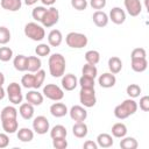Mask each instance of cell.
I'll return each mask as SVG.
<instances>
[{"label": "cell", "instance_id": "cb8c5ba5", "mask_svg": "<svg viewBox=\"0 0 149 149\" xmlns=\"http://www.w3.org/2000/svg\"><path fill=\"white\" fill-rule=\"evenodd\" d=\"M148 68L147 58H132V69L135 72H143Z\"/></svg>", "mask_w": 149, "mask_h": 149}, {"label": "cell", "instance_id": "e0dca14e", "mask_svg": "<svg viewBox=\"0 0 149 149\" xmlns=\"http://www.w3.org/2000/svg\"><path fill=\"white\" fill-rule=\"evenodd\" d=\"M42 66V62L37 56H29L27 57V71L30 73H35Z\"/></svg>", "mask_w": 149, "mask_h": 149}, {"label": "cell", "instance_id": "816d5d0a", "mask_svg": "<svg viewBox=\"0 0 149 149\" xmlns=\"http://www.w3.org/2000/svg\"><path fill=\"white\" fill-rule=\"evenodd\" d=\"M43 5H45V6H52L55 2H56V0H40Z\"/></svg>", "mask_w": 149, "mask_h": 149}, {"label": "cell", "instance_id": "8d00e7d4", "mask_svg": "<svg viewBox=\"0 0 149 149\" xmlns=\"http://www.w3.org/2000/svg\"><path fill=\"white\" fill-rule=\"evenodd\" d=\"M13 57V50L9 47H1L0 48V61L8 62Z\"/></svg>", "mask_w": 149, "mask_h": 149}, {"label": "cell", "instance_id": "e575fe53", "mask_svg": "<svg viewBox=\"0 0 149 149\" xmlns=\"http://www.w3.org/2000/svg\"><path fill=\"white\" fill-rule=\"evenodd\" d=\"M34 77H35V84H34V88H40L41 86H42V84L44 83V79H45V71L44 70H42V69H40L38 71H36L35 72V74H34Z\"/></svg>", "mask_w": 149, "mask_h": 149}, {"label": "cell", "instance_id": "60d3db41", "mask_svg": "<svg viewBox=\"0 0 149 149\" xmlns=\"http://www.w3.org/2000/svg\"><path fill=\"white\" fill-rule=\"evenodd\" d=\"M10 41V31L7 27H0V44H7Z\"/></svg>", "mask_w": 149, "mask_h": 149}, {"label": "cell", "instance_id": "7402d4cb", "mask_svg": "<svg viewBox=\"0 0 149 149\" xmlns=\"http://www.w3.org/2000/svg\"><path fill=\"white\" fill-rule=\"evenodd\" d=\"M113 137L107 133H101L97 136V144L101 148H109L113 146Z\"/></svg>", "mask_w": 149, "mask_h": 149}, {"label": "cell", "instance_id": "603a6c76", "mask_svg": "<svg viewBox=\"0 0 149 149\" xmlns=\"http://www.w3.org/2000/svg\"><path fill=\"white\" fill-rule=\"evenodd\" d=\"M1 7L9 12H16L21 8L22 1L21 0H1Z\"/></svg>", "mask_w": 149, "mask_h": 149}, {"label": "cell", "instance_id": "74e56055", "mask_svg": "<svg viewBox=\"0 0 149 149\" xmlns=\"http://www.w3.org/2000/svg\"><path fill=\"white\" fill-rule=\"evenodd\" d=\"M78 84L80 85V87L93 88L94 87V78H91V77H87V76H81L78 80Z\"/></svg>", "mask_w": 149, "mask_h": 149}, {"label": "cell", "instance_id": "1f68e13d", "mask_svg": "<svg viewBox=\"0 0 149 149\" xmlns=\"http://www.w3.org/2000/svg\"><path fill=\"white\" fill-rule=\"evenodd\" d=\"M137 146H139L137 141L134 137H130V136H128V137L123 136L122 140L120 141V147L122 149H136Z\"/></svg>", "mask_w": 149, "mask_h": 149}, {"label": "cell", "instance_id": "f1b7e54d", "mask_svg": "<svg viewBox=\"0 0 149 149\" xmlns=\"http://www.w3.org/2000/svg\"><path fill=\"white\" fill-rule=\"evenodd\" d=\"M17 139L21 142H30L34 139V132L29 128H20L17 132Z\"/></svg>", "mask_w": 149, "mask_h": 149}, {"label": "cell", "instance_id": "bcb514c9", "mask_svg": "<svg viewBox=\"0 0 149 149\" xmlns=\"http://www.w3.org/2000/svg\"><path fill=\"white\" fill-rule=\"evenodd\" d=\"M132 58H147V52L143 48H135L130 55Z\"/></svg>", "mask_w": 149, "mask_h": 149}, {"label": "cell", "instance_id": "4316f807", "mask_svg": "<svg viewBox=\"0 0 149 149\" xmlns=\"http://www.w3.org/2000/svg\"><path fill=\"white\" fill-rule=\"evenodd\" d=\"M13 65H14L15 70H17L20 72L27 71V56H24V55L15 56V58L13 61Z\"/></svg>", "mask_w": 149, "mask_h": 149}, {"label": "cell", "instance_id": "3957f363", "mask_svg": "<svg viewBox=\"0 0 149 149\" xmlns=\"http://www.w3.org/2000/svg\"><path fill=\"white\" fill-rule=\"evenodd\" d=\"M65 42H66L68 47H70L72 49H81V48L86 47L88 40H87L86 35H84L81 33L71 31V33H69L66 35Z\"/></svg>", "mask_w": 149, "mask_h": 149}, {"label": "cell", "instance_id": "6da1fadb", "mask_svg": "<svg viewBox=\"0 0 149 149\" xmlns=\"http://www.w3.org/2000/svg\"><path fill=\"white\" fill-rule=\"evenodd\" d=\"M66 62L63 55L61 54H54L49 57V71L50 74L55 78L62 77L65 72Z\"/></svg>", "mask_w": 149, "mask_h": 149}, {"label": "cell", "instance_id": "7bdbcfd3", "mask_svg": "<svg viewBox=\"0 0 149 149\" xmlns=\"http://www.w3.org/2000/svg\"><path fill=\"white\" fill-rule=\"evenodd\" d=\"M52 146L56 149H65L68 147L66 137H56V139H52Z\"/></svg>", "mask_w": 149, "mask_h": 149}, {"label": "cell", "instance_id": "ee69618b", "mask_svg": "<svg viewBox=\"0 0 149 149\" xmlns=\"http://www.w3.org/2000/svg\"><path fill=\"white\" fill-rule=\"evenodd\" d=\"M114 115H115V118H118V119H120V120L127 119V118L129 116V114H128V113L126 112V109L121 106V104L118 105V106L114 108Z\"/></svg>", "mask_w": 149, "mask_h": 149}, {"label": "cell", "instance_id": "b9f144b4", "mask_svg": "<svg viewBox=\"0 0 149 149\" xmlns=\"http://www.w3.org/2000/svg\"><path fill=\"white\" fill-rule=\"evenodd\" d=\"M35 52L37 56H41V57H45L50 54V47L48 44H44V43H41L38 44L36 48H35Z\"/></svg>", "mask_w": 149, "mask_h": 149}, {"label": "cell", "instance_id": "ffe728a7", "mask_svg": "<svg viewBox=\"0 0 149 149\" xmlns=\"http://www.w3.org/2000/svg\"><path fill=\"white\" fill-rule=\"evenodd\" d=\"M19 113H20V115L24 120H30L34 116V106L31 104H29L28 101L27 102H23V104L20 105Z\"/></svg>", "mask_w": 149, "mask_h": 149}, {"label": "cell", "instance_id": "44dd1931", "mask_svg": "<svg viewBox=\"0 0 149 149\" xmlns=\"http://www.w3.org/2000/svg\"><path fill=\"white\" fill-rule=\"evenodd\" d=\"M1 123H2V129L7 134L15 133L17 130V127H19L16 119H5V120H1Z\"/></svg>", "mask_w": 149, "mask_h": 149}, {"label": "cell", "instance_id": "8992f818", "mask_svg": "<svg viewBox=\"0 0 149 149\" xmlns=\"http://www.w3.org/2000/svg\"><path fill=\"white\" fill-rule=\"evenodd\" d=\"M7 94H8V99L12 104L14 105H19L22 102L23 95L21 92V86L17 83H10L7 86Z\"/></svg>", "mask_w": 149, "mask_h": 149}, {"label": "cell", "instance_id": "ac0fdd59", "mask_svg": "<svg viewBox=\"0 0 149 149\" xmlns=\"http://www.w3.org/2000/svg\"><path fill=\"white\" fill-rule=\"evenodd\" d=\"M72 133L78 139H83L87 135L88 133V128L86 126V123L84 121H80V122H76L72 127Z\"/></svg>", "mask_w": 149, "mask_h": 149}, {"label": "cell", "instance_id": "4dcf8cb0", "mask_svg": "<svg viewBox=\"0 0 149 149\" xmlns=\"http://www.w3.org/2000/svg\"><path fill=\"white\" fill-rule=\"evenodd\" d=\"M68 135V132H66V128L62 125H56L51 128L50 130V136L51 139H56V137H66Z\"/></svg>", "mask_w": 149, "mask_h": 149}, {"label": "cell", "instance_id": "c3c4849f", "mask_svg": "<svg viewBox=\"0 0 149 149\" xmlns=\"http://www.w3.org/2000/svg\"><path fill=\"white\" fill-rule=\"evenodd\" d=\"M140 108L143 112H148L149 111V97L148 95H143L140 99Z\"/></svg>", "mask_w": 149, "mask_h": 149}, {"label": "cell", "instance_id": "7dc6e473", "mask_svg": "<svg viewBox=\"0 0 149 149\" xmlns=\"http://www.w3.org/2000/svg\"><path fill=\"white\" fill-rule=\"evenodd\" d=\"M90 5L93 9L100 10L106 6V0H90Z\"/></svg>", "mask_w": 149, "mask_h": 149}, {"label": "cell", "instance_id": "5bb4252c", "mask_svg": "<svg viewBox=\"0 0 149 149\" xmlns=\"http://www.w3.org/2000/svg\"><path fill=\"white\" fill-rule=\"evenodd\" d=\"M68 107L63 102H55L50 106V113L55 118H62L68 114Z\"/></svg>", "mask_w": 149, "mask_h": 149}, {"label": "cell", "instance_id": "f907efd6", "mask_svg": "<svg viewBox=\"0 0 149 149\" xmlns=\"http://www.w3.org/2000/svg\"><path fill=\"white\" fill-rule=\"evenodd\" d=\"M83 148H85V149H98V144L93 141H86L83 144Z\"/></svg>", "mask_w": 149, "mask_h": 149}, {"label": "cell", "instance_id": "4fadbf2b", "mask_svg": "<svg viewBox=\"0 0 149 149\" xmlns=\"http://www.w3.org/2000/svg\"><path fill=\"white\" fill-rule=\"evenodd\" d=\"M98 83L101 87L104 88H109V87H113L116 83V78L113 73L111 72H106V73H102L99 79H98Z\"/></svg>", "mask_w": 149, "mask_h": 149}, {"label": "cell", "instance_id": "5b68a950", "mask_svg": "<svg viewBox=\"0 0 149 149\" xmlns=\"http://www.w3.org/2000/svg\"><path fill=\"white\" fill-rule=\"evenodd\" d=\"M43 95L47 97L48 99L50 100H54V101H59L64 98V92L63 90L55 85V84H47L44 87H43Z\"/></svg>", "mask_w": 149, "mask_h": 149}, {"label": "cell", "instance_id": "f6af8a7d", "mask_svg": "<svg viewBox=\"0 0 149 149\" xmlns=\"http://www.w3.org/2000/svg\"><path fill=\"white\" fill-rule=\"evenodd\" d=\"M71 6L77 10H84L87 7L86 0H71Z\"/></svg>", "mask_w": 149, "mask_h": 149}, {"label": "cell", "instance_id": "9c48e42d", "mask_svg": "<svg viewBox=\"0 0 149 149\" xmlns=\"http://www.w3.org/2000/svg\"><path fill=\"white\" fill-rule=\"evenodd\" d=\"M70 118L76 121V122H80V121H85L87 118V111L80 106V105H74L71 107V109L69 111Z\"/></svg>", "mask_w": 149, "mask_h": 149}, {"label": "cell", "instance_id": "277c9868", "mask_svg": "<svg viewBox=\"0 0 149 149\" xmlns=\"http://www.w3.org/2000/svg\"><path fill=\"white\" fill-rule=\"evenodd\" d=\"M79 100H80V104L84 107H93L97 102L94 87L93 88L81 87L80 91H79Z\"/></svg>", "mask_w": 149, "mask_h": 149}, {"label": "cell", "instance_id": "30bf717a", "mask_svg": "<svg viewBox=\"0 0 149 149\" xmlns=\"http://www.w3.org/2000/svg\"><path fill=\"white\" fill-rule=\"evenodd\" d=\"M125 7L130 16H137L142 12V5L140 0H125Z\"/></svg>", "mask_w": 149, "mask_h": 149}, {"label": "cell", "instance_id": "7c38bea8", "mask_svg": "<svg viewBox=\"0 0 149 149\" xmlns=\"http://www.w3.org/2000/svg\"><path fill=\"white\" fill-rule=\"evenodd\" d=\"M77 85H78V79L74 74H72V73L63 74V77H62V87L65 91H72L77 87Z\"/></svg>", "mask_w": 149, "mask_h": 149}, {"label": "cell", "instance_id": "f35d334b", "mask_svg": "<svg viewBox=\"0 0 149 149\" xmlns=\"http://www.w3.org/2000/svg\"><path fill=\"white\" fill-rule=\"evenodd\" d=\"M45 12H47V8H45V7H43V6H37V7H35V8L33 9L31 16H33V19H34L35 21L41 22V20H42V17H43V15L45 14Z\"/></svg>", "mask_w": 149, "mask_h": 149}, {"label": "cell", "instance_id": "2e32d148", "mask_svg": "<svg viewBox=\"0 0 149 149\" xmlns=\"http://www.w3.org/2000/svg\"><path fill=\"white\" fill-rule=\"evenodd\" d=\"M26 99L33 106H40L43 102V94L36 90H31V91H28V93L26 94Z\"/></svg>", "mask_w": 149, "mask_h": 149}, {"label": "cell", "instance_id": "9f6ffc18", "mask_svg": "<svg viewBox=\"0 0 149 149\" xmlns=\"http://www.w3.org/2000/svg\"><path fill=\"white\" fill-rule=\"evenodd\" d=\"M144 2H146V8H147V10H149V7H148V0H144Z\"/></svg>", "mask_w": 149, "mask_h": 149}, {"label": "cell", "instance_id": "d6986e66", "mask_svg": "<svg viewBox=\"0 0 149 149\" xmlns=\"http://www.w3.org/2000/svg\"><path fill=\"white\" fill-rule=\"evenodd\" d=\"M63 41V35L61 33V30L58 29H52L49 35H48V42L51 47H59L61 43Z\"/></svg>", "mask_w": 149, "mask_h": 149}, {"label": "cell", "instance_id": "d4e9b609", "mask_svg": "<svg viewBox=\"0 0 149 149\" xmlns=\"http://www.w3.org/2000/svg\"><path fill=\"white\" fill-rule=\"evenodd\" d=\"M108 69H109L111 73H113V74L119 73L121 71V69H122V62H121V59L119 57H116V56L111 57L108 59Z\"/></svg>", "mask_w": 149, "mask_h": 149}, {"label": "cell", "instance_id": "836d02e7", "mask_svg": "<svg viewBox=\"0 0 149 149\" xmlns=\"http://www.w3.org/2000/svg\"><path fill=\"white\" fill-rule=\"evenodd\" d=\"M81 73L83 76H87V77H91V78H95L97 74H98V70L95 68V65H92V64H88L86 63L83 69H81Z\"/></svg>", "mask_w": 149, "mask_h": 149}, {"label": "cell", "instance_id": "db71d44e", "mask_svg": "<svg viewBox=\"0 0 149 149\" xmlns=\"http://www.w3.org/2000/svg\"><path fill=\"white\" fill-rule=\"evenodd\" d=\"M5 94H6V92H5L3 87H2V86H0V100H2V99L5 98Z\"/></svg>", "mask_w": 149, "mask_h": 149}, {"label": "cell", "instance_id": "52a82bcc", "mask_svg": "<svg viewBox=\"0 0 149 149\" xmlns=\"http://www.w3.org/2000/svg\"><path fill=\"white\" fill-rule=\"evenodd\" d=\"M59 20V12L57 8L55 7H50L49 9H47L45 14L43 15L41 22L43 24V27H47V28H50L52 26H55Z\"/></svg>", "mask_w": 149, "mask_h": 149}, {"label": "cell", "instance_id": "8fae6325", "mask_svg": "<svg viewBox=\"0 0 149 149\" xmlns=\"http://www.w3.org/2000/svg\"><path fill=\"white\" fill-rule=\"evenodd\" d=\"M108 19L115 24H122L126 21V13L120 7H114L111 9Z\"/></svg>", "mask_w": 149, "mask_h": 149}, {"label": "cell", "instance_id": "681fc988", "mask_svg": "<svg viewBox=\"0 0 149 149\" xmlns=\"http://www.w3.org/2000/svg\"><path fill=\"white\" fill-rule=\"evenodd\" d=\"M9 144V137L5 133H0V148H6Z\"/></svg>", "mask_w": 149, "mask_h": 149}, {"label": "cell", "instance_id": "11a10c76", "mask_svg": "<svg viewBox=\"0 0 149 149\" xmlns=\"http://www.w3.org/2000/svg\"><path fill=\"white\" fill-rule=\"evenodd\" d=\"M5 84V76H3V73L0 71V86H2Z\"/></svg>", "mask_w": 149, "mask_h": 149}, {"label": "cell", "instance_id": "484cf974", "mask_svg": "<svg viewBox=\"0 0 149 149\" xmlns=\"http://www.w3.org/2000/svg\"><path fill=\"white\" fill-rule=\"evenodd\" d=\"M127 134V127L122 122H116L112 126V135L118 139H122Z\"/></svg>", "mask_w": 149, "mask_h": 149}, {"label": "cell", "instance_id": "83f0119b", "mask_svg": "<svg viewBox=\"0 0 149 149\" xmlns=\"http://www.w3.org/2000/svg\"><path fill=\"white\" fill-rule=\"evenodd\" d=\"M17 118V109L14 106H6L2 108L1 114H0V119L5 120V119H16Z\"/></svg>", "mask_w": 149, "mask_h": 149}, {"label": "cell", "instance_id": "9a60e30c", "mask_svg": "<svg viewBox=\"0 0 149 149\" xmlns=\"http://www.w3.org/2000/svg\"><path fill=\"white\" fill-rule=\"evenodd\" d=\"M92 19H93L94 24H95L97 27H99V28L106 27L107 23H108V20H109V19H108V15H107L105 12H102V10H97V12H94Z\"/></svg>", "mask_w": 149, "mask_h": 149}, {"label": "cell", "instance_id": "d6a6232c", "mask_svg": "<svg viewBox=\"0 0 149 149\" xmlns=\"http://www.w3.org/2000/svg\"><path fill=\"white\" fill-rule=\"evenodd\" d=\"M85 61L88 64H92V65L98 64L99 61H100V54H99V51H97V50H88V51H86V54H85Z\"/></svg>", "mask_w": 149, "mask_h": 149}, {"label": "cell", "instance_id": "f5cc1de1", "mask_svg": "<svg viewBox=\"0 0 149 149\" xmlns=\"http://www.w3.org/2000/svg\"><path fill=\"white\" fill-rule=\"evenodd\" d=\"M37 1H40V0H24V3L27 6H33V5L37 3Z\"/></svg>", "mask_w": 149, "mask_h": 149}, {"label": "cell", "instance_id": "d590c367", "mask_svg": "<svg viewBox=\"0 0 149 149\" xmlns=\"http://www.w3.org/2000/svg\"><path fill=\"white\" fill-rule=\"evenodd\" d=\"M21 84L23 87L26 88H34V84H35V77L33 73H27L22 77L21 79Z\"/></svg>", "mask_w": 149, "mask_h": 149}, {"label": "cell", "instance_id": "f546056e", "mask_svg": "<svg viewBox=\"0 0 149 149\" xmlns=\"http://www.w3.org/2000/svg\"><path fill=\"white\" fill-rule=\"evenodd\" d=\"M121 106L126 109V112L129 114V115H133L136 111H137V104H136V101L132 98H129V99H126V100H123L122 102H121Z\"/></svg>", "mask_w": 149, "mask_h": 149}, {"label": "cell", "instance_id": "ba28073f", "mask_svg": "<svg viewBox=\"0 0 149 149\" xmlns=\"http://www.w3.org/2000/svg\"><path fill=\"white\" fill-rule=\"evenodd\" d=\"M50 128V125H49V120L43 116V115H38L34 119L33 121V129L35 130V133L40 134V135H43L45 134Z\"/></svg>", "mask_w": 149, "mask_h": 149}, {"label": "cell", "instance_id": "ab89813d", "mask_svg": "<svg viewBox=\"0 0 149 149\" xmlns=\"http://www.w3.org/2000/svg\"><path fill=\"white\" fill-rule=\"evenodd\" d=\"M126 92H127V94H128L130 98L134 99V98H137V97L140 95V93H141V87H140L137 84H130V85L127 86Z\"/></svg>", "mask_w": 149, "mask_h": 149}, {"label": "cell", "instance_id": "7a4b0ae2", "mask_svg": "<svg viewBox=\"0 0 149 149\" xmlns=\"http://www.w3.org/2000/svg\"><path fill=\"white\" fill-rule=\"evenodd\" d=\"M24 35L33 41H42L45 37V31L42 26L36 22H28L24 26Z\"/></svg>", "mask_w": 149, "mask_h": 149}]
</instances>
